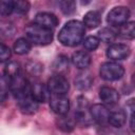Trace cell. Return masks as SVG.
<instances>
[{
  "label": "cell",
  "mask_w": 135,
  "mask_h": 135,
  "mask_svg": "<svg viewBox=\"0 0 135 135\" xmlns=\"http://www.w3.org/2000/svg\"><path fill=\"white\" fill-rule=\"evenodd\" d=\"M85 33V27L82 22L78 20L68 21L58 34V40L62 45L65 46H76L78 45Z\"/></svg>",
  "instance_id": "obj_1"
},
{
  "label": "cell",
  "mask_w": 135,
  "mask_h": 135,
  "mask_svg": "<svg viewBox=\"0 0 135 135\" xmlns=\"http://www.w3.org/2000/svg\"><path fill=\"white\" fill-rule=\"evenodd\" d=\"M25 38L36 45H47L53 41V31L43 28L37 24H30L25 28Z\"/></svg>",
  "instance_id": "obj_2"
},
{
  "label": "cell",
  "mask_w": 135,
  "mask_h": 135,
  "mask_svg": "<svg viewBox=\"0 0 135 135\" xmlns=\"http://www.w3.org/2000/svg\"><path fill=\"white\" fill-rule=\"evenodd\" d=\"M99 74L100 77L107 81H115L123 76L124 69L120 63L116 61H108L101 64Z\"/></svg>",
  "instance_id": "obj_3"
},
{
  "label": "cell",
  "mask_w": 135,
  "mask_h": 135,
  "mask_svg": "<svg viewBox=\"0 0 135 135\" xmlns=\"http://www.w3.org/2000/svg\"><path fill=\"white\" fill-rule=\"evenodd\" d=\"M75 121L78 122L81 126L84 127H89L92 124L93 119L91 117L90 114V107H89V102L88 100L80 96L77 99V109L75 111Z\"/></svg>",
  "instance_id": "obj_4"
},
{
  "label": "cell",
  "mask_w": 135,
  "mask_h": 135,
  "mask_svg": "<svg viewBox=\"0 0 135 135\" xmlns=\"http://www.w3.org/2000/svg\"><path fill=\"white\" fill-rule=\"evenodd\" d=\"M47 89L52 94H58V95H65L68 91L70 90V83L69 80L65 78L64 75L61 74H55L53 75L49 81H47Z\"/></svg>",
  "instance_id": "obj_5"
},
{
  "label": "cell",
  "mask_w": 135,
  "mask_h": 135,
  "mask_svg": "<svg viewBox=\"0 0 135 135\" xmlns=\"http://www.w3.org/2000/svg\"><path fill=\"white\" fill-rule=\"evenodd\" d=\"M130 18V11L126 6H116L108 14V23L112 26H118L126 24Z\"/></svg>",
  "instance_id": "obj_6"
},
{
  "label": "cell",
  "mask_w": 135,
  "mask_h": 135,
  "mask_svg": "<svg viewBox=\"0 0 135 135\" xmlns=\"http://www.w3.org/2000/svg\"><path fill=\"white\" fill-rule=\"evenodd\" d=\"M7 83H8V90L16 99L30 93V83L26 80V78L23 77L21 74L9 79Z\"/></svg>",
  "instance_id": "obj_7"
},
{
  "label": "cell",
  "mask_w": 135,
  "mask_h": 135,
  "mask_svg": "<svg viewBox=\"0 0 135 135\" xmlns=\"http://www.w3.org/2000/svg\"><path fill=\"white\" fill-rule=\"evenodd\" d=\"M49 101H50V108L55 114H57L58 116L68 114L70 110V100L65 95L51 94Z\"/></svg>",
  "instance_id": "obj_8"
},
{
  "label": "cell",
  "mask_w": 135,
  "mask_h": 135,
  "mask_svg": "<svg viewBox=\"0 0 135 135\" xmlns=\"http://www.w3.org/2000/svg\"><path fill=\"white\" fill-rule=\"evenodd\" d=\"M17 103H18L19 110L25 115L35 114L39 108V103L33 98V96L31 95V92L17 98Z\"/></svg>",
  "instance_id": "obj_9"
},
{
  "label": "cell",
  "mask_w": 135,
  "mask_h": 135,
  "mask_svg": "<svg viewBox=\"0 0 135 135\" xmlns=\"http://www.w3.org/2000/svg\"><path fill=\"white\" fill-rule=\"evenodd\" d=\"M30 92L33 98L38 102V103H44L49 101L51 97V92L47 89V85H45L42 82L35 81L32 84H30Z\"/></svg>",
  "instance_id": "obj_10"
},
{
  "label": "cell",
  "mask_w": 135,
  "mask_h": 135,
  "mask_svg": "<svg viewBox=\"0 0 135 135\" xmlns=\"http://www.w3.org/2000/svg\"><path fill=\"white\" fill-rule=\"evenodd\" d=\"M131 53V50L129 45L123 44V43H114L110 45L107 50V56L112 59V61H118V60H123L127 57H129Z\"/></svg>",
  "instance_id": "obj_11"
},
{
  "label": "cell",
  "mask_w": 135,
  "mask_h": 135,
  "mask_svg": "<svg viewBox=\"0 0 135 135\" xmlns=\"http://www.w3.org/2000/svg\"><path fill=\"white\" fill-rule=\"evenodd\" d=\"M34 23L43 28L53 31V28H55L58 25V18L52 13L42 12V13H38L36 15Z\"/></svg>",
  "instance_id": "obj_12"
},
{
  "label": "cell",
  "mask_w": 135,
  "mask_h": 135,
  "mask_svg": "<svg viewBox=\"0 0 135 135\" xmlns=\"http://www.w3.org/2000/svg\"><path fill=\"white\" fill-rule=\"evenodd\" d=\"M110 112L111 111H109V109L104 104H101V103L94 104L93 107L90 108V114H91L93 121L99 124H103L108 122Z\"/></svg>",
  "instance_id": "obj_13"
},
{
  "label": "cell",
  "mask_w": 135,
  "mask_h": 135,
  "mask_svg": "<svg viewBox=\"0 0 135 135\" xmlns=\"http://www.w3.org/2000/svg\"><path fill=\"white\" fill-rule=\"evenodd\" d=\"M99 98L104 104L113 105L118 101L119 94L115 89L105 85V86L100 88V90H99Z\"/></svg>",
  "instance_id": "obj_14"
},
{
  "label": "cell",
  "mask_w": 135,
  "mask_h": 135,
  "mask_svg": "<svg viewBox=\"0 0 135 135\" xmlns=\"http://www.w3.org/2000/svg\"><path fill=\"white\" fill-rule=\"evenodd\" d=\"M72 62L79 70H85L91 64V55L86 51H77L72 55Z\"/></svg>",
  "instance_id": "obj_15"
},
{
  "label": "cell",
  "mask_w": 135,
  "mask_h": 135,
  "mask_svg": "<svg viewBox=\"0 0 135 135\" xmlns=\"http://www.w3.org/2000/svg\"><path fill=\"white\" fill-rule=\"evenodd\" d=\"M56 126L62 132L70 133L74 130V128L76 126V121L74 118H72L68 115H60L56 119Z\"/></svg>",
  "instance_id": "obj_16"
},
{
  "label": "cell",
  "mask_w": 135,
  "mask_h": 135,
  "mask_svg": "<svg viewBox=\"0 0 135 135\" xmlns=\"http://www.w3.org/2000/svg\"><path fill=\"white\" fill-rule=\"evenodd\" d=\"M126 121H127V115L123 110H116L110 112L108 122L111 126L115 128H121L126 123Z\"/></svg>",
  "instance_id": "obj_17"
},
{
  "label": "cell",
  "mask_w": 135,
  "mask_h": 135,
  "mask_svg": "<svg viewBox=\"0 0 135 135\" xmlns=\"http://www.w3.org/2000/svg\"><path fill=\"white\" fill-rule=\"evenodd\" d=\"M101 22V17L99 12L97 11H90L83 17V25L84 27L89 28H96Z\"/></svg>",
  "instance_id": "obj_18"
},
{
  "label": "cell",
  "mask_w": 135,
  "mask_h": 135,
  "mask_svg": "<svg viewBox=\"0 0 135 135\" xmlns=\"http://www.w3.org/2000/svg\"><path fill=\"white\" fill-rule=\"evenodd\" d=\"M93 83V78L89 73H80L75 78V85L80 91H85L90 89Z\"/></svg>",
  "instance_id": "obj_19"
},
{
  "label": "cell",
  "mask_w": 135,
  "mask_h": 135,
  "mask_svg": "<svg viewBox=\"0 0 135 135\" xmlns=\"http://www.w3.org/2000/svg\"><path fill=\"white\" fill-rule=\"evenodd\" d=\"M21 74L20 64L16 61H8L4 66V77L8 81L9 79Z\"/></svg>",
  "instance_id": "obj_20"
},
{
  "label": "cell",
  "mask_w": 135,
  "mask_h": 135,
  "mask_svg": "<svg viewBox=\"0 0 135 135\" xmlns=\"http://www.w3.org/2000/svg\"><path fill=\"white\" fill-rule=\"evenodd\" d=\"M32 49V43L26 38H19L15 41L13 50L18 55H25Z\"/></svg>",
  "instance_id": "obj_21"
},
{
  "label": "cell",
  "mask_w": 135,
  "mask_h": 135,
  "mask_svg": "<svg viewBox=\"0 0 135 135\" xmlns=\"http://www.w3.org/2000/svg\"><path fill=\"white\" fill-rule=\"evenodd\" d=\"M97 38L99 41H102V42H105V43H110V42H113L116 38V33L112 30V28H109V27H103L101 28L98 34H97Z\"/></svg>",
  "instance_id": "obj_22"
},
{
  "label": "cell",
  "mask_w": 135,
  "mask_h": 135,
  "mask_svg": "<svg viewBox=\"0 0 135 135\" xmlns=\"http://www.w3.org/2000/svg\"><path fill=\"white\" fill-rule=\"evenodd\" d=\"M135 23L133 21L127 22L119 27V35L127 39H133L135 36Z\"/></svg>",
  "instance_id": "obj_23"
},
{
  "label": "cell",
  "mask_w": 135,
  "mask_h": 135,
  "mask_svg": "<svg viewBox=\"0 0 135 135\" xmlns=\"http://www.w3.org/2000/svg\"><path fill=\"white\" fill-rule=\"evenodd\" d=\"M68 69H69V60H68V58L65 56H59L54 62V70L57 72L56 74L63 75L62 73L65 72Z\"/></svg>",
  "instance_id": "obj_24"
},
{
  "label": "cell",
  "mask_w": 135,
  "mask_h": 135,
  "mask_svg": "<svg viewBox=\"0 0 135 135\" xmlns=\"http://www.w3.org/2000/svg\"><path fill=\"white\" fill-rule=\"evenodd\" d=\"M99 40L95 36H89L83 41V46L86 51H95L99 46Z\"/></svg>",
  "instance_id": "obj_25"
},
{
  "label": "cell",
  "mask_w": 135,
  "mask_h": 135,
  "mask_svg": "<svg viewBox=\"0 0 135 135\" xmlns=\"http://www.w3.org/2000/svg\"><path fill=\"white\" fill-rule=\"evenodd\" d=\"M13 4H14V12H16L17 14H26L30 9V2L27 1H22V0L13 1Z\"/></svg>",
  "instance_id": "obj_26"
},
{
  "label": "cell",
  "mask_w": 135,
  "mask_h": 135,
  "mask_svg": "<svg viewBox=\"0 0 135 135\" xmlns=\"http://www.w3.org/2000/svg\"><path fill=\"white\" fill-rule=\"evenodd\" d=\"M59 6L64 15H72L76 9V4L74 1H61L59 2Z\"/></svg>",
  "instance_id": "obj_27"
},
{
  "label": "cell",
  "mask_w": 135,
  "mask_h": 135,
  "mask_svg": "<svg viewBox=\"0 0 135 135\" xmlns=\"http://www.w3.org/2000/svg\"><path fill=\"white\" fill-rule=\"evenodd\" d=\"M8 93V83L4 76H0V102H3Z\"/></svg>",
  "instance_id": "obj_28"
},
{
  "label": "cell",
  "mask_w": 135,
  "mask_h": 135,
  "mask_svg": "<svg viewBox=\"0 0 135 135\" xmlns=\"http://www.w3.org/2000/svg\"><path fill=\"white\" fill-rule=\"evenodd\" d=\"M12 12H14L13 1H0V15L8 16Z\"/></svg>",
  "instance_id": "obj_29"
},
{
  "label": "cell",
  "mask_w": 135,
  "mask_h": 135,
  "mask_svg": "<svg viewBox=\"0 0 135 135\" xmlns=\"http://www.w3.org/2000/svg\"><path fill=\"white\" fill-rule=\"evenodd\" d=\"M11 55H12V53H11V50L8 49V46L0 43V63L7 61L11 58Z\"/></svg>",
  "instance_id": "obj_30"
}]
</instances>
